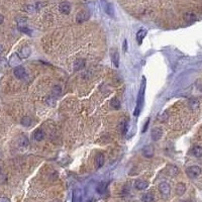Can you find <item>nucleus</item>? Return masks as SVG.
<instances>
[{
	"label": "nucleus",
	"instance_id": "obj_1",
	"mask_svg": "<svg viewBox=\"0 0 202 202\" xmlns=\"http://www.w3.org/2000/svg\"><path fill=\"white\" fill-rule=\"evenodd\" d=\"M145 90H146V78H143V82L142 85H140V89L139 92V96H137V106H135L134 109V116H139V114L142 110V106L143 103V98H145Z\"/></svg>",
	"mask_w": 202,
	"mask_h": 202
},
{
	"label": "nucleus",
	"instance_id": "obj_2",
	"mask_svg": "<svg viewBox=\"0 0 202 202\" xmlns=\"http://www.w3.org/2000/svg\"><path fill=\"white\" fill-rule=\"evenodd\" d=\"M202 173V170L199 166H191L188 167L187 170H186V174L188 175L189 178H192V179H195V178L199 177Z\"/></svg>",
	"mask_w": 202,
	"mask_h": 202
},
{
	"label": "nucleus",
	"instance_id": "obj_3",
	"mask_svg": "<svg viewBox=\"0 0 202 202\" xmlns=\"http://www.w3.org/2000/svg\"><path fill=\"white\" fill-rule=\"evenodd\" d=\"M101 4H102L103 10L107 15H109L111 17H114V8L113 5L110 3V2H107L105 0H101Z\"/></svg>",
	"mask_w": 202,
	"mask_h": 202
},
{
	"label": "nucleus",
	"instance_id": "obj_4",
	"mask_svg": "<svg viewBox=\"0 0 202 202\" xmlns=\"http://www.w3.org/2000/svg\"><path fill=\"white\" fill-rule=\"evenodd\" d=\"M159 191L162 194L163 197H168L170 195V192H171V187L167 182H162L159 184Z\"/></svg>",
	"mask_w": 202,
	"mask_h": 202
},
{
	"label": "nucleus",
	"instance_id": "obj_5",
	"mask_svg": "<svg viewBox=\"0 0 202 202\" xmlns=\"http://www.w3.org/2000/svg\"><path fill=\"white\" fill-rule=\"evenodd\" d=\"M90 18V12L87 10H81L80 12H78L76 16V21L78 23H83L85 21H87Z\"/></svg>",
	"mask_w": 202,
	"mask_h": 202
},
{
	"label": "nucleus",
	"instance_id": "obj_6",
	"mask_svg": "<svg viewBox=\"0 0 202 202\" xmlns=\"http://www.w3.org/2000/svg\"><path fill=\"white\" fill-rule=\"evenodd\" d=\"M20 62H21V58H20L19 54H17V53L12 54L8 59V65L10 67H17V66L20 64Z\"/></svg>",
	"mask_w": 202,
	"mask_h": 202
},
{
	"label": "nucleus",
	"instance_id": "obj_7",
	"mask_svg": "<svg viewBox=\"0 0 202 202\" xmlns=\"http://www.w3.org/2000/svg\"><path fill=\"white\" fill-rule=\"evenodd\" d=\"M13 74H14L15 78L23 79V78H25V76H26V71H25V69L23 67H21V66H17V67H15L14 70H13Z\"/></svg>",
	"mask_w": 202,
	"mask_h": 202
},
{
	"label": "nucleus",
	"instance_id": "obj_8",
	"mask_svg": "<svg viewBox=\"0 0 202 202\" xmlns=\"http://www.w3.org/2000/svg\"><path fill=\"white\" fill-rule=\"evenodd\" d=\"M110 58H111V61H112V64L114 67L118 68L119 67V54H118L117 50L112 49L110 51Z\"/></svg>",
	"mask_w": 202,
	"mask_h": 202
},
{
	"label": "nucleus",
	"instance_id": "obj_9",
	"mask_svg": "<svg viewBox=\"0 0 202 202\" xmlns=\"http://www.w3.org/2000/svg\"><path fill=\"white\" fill-rule=\"evenodd\" d=\"M162 135H163V131H162V128H160V127H155V128L152 129L151 137L153 140L158 142V140L162 137Z\"/></svg>",
	"mask_w": 202,
	"mask_h": 202
},
{
	"label": "nucleus",
	"instance_id": "obj_10",
	"mask_svg": "<svg viewBox=\"0 0 202 202\" xmlns=\"http://www.w3.org/2000/svg\"><path fill=\"white\" fill-rule=\"evenodd\" d=\"M142 154L143 157H146V158H152V157L154 156V154H155V150H154V147L153 146H146V147L143 148V151H142Z\"/></svg>",
	"mask_w": 202,
	"mask_h": 202
},
{
	"label": "nucleus",
	"instance_id": "obj_11",
	"mask_svg": "<svg viewBox=\"0 0 202 202\" xmlns=\"http://www.w3.org/2000/svg\"><path fill=\"white\" fill-rule=\"evenodd\" d=\"M59 9L63 14L67 15L71 12V4L69 3V2H66V1L62 2V3H60V5H59Z\"/></svg>",
	"mask_w": 202,
	"mask_h": 202
},
{
	"label": "nucleus",
	"instance_id": "obj_12",
	"mask_svg": "<svg viewBox=\"0 0 202 202\" xmlns=\"http://www.w3.org/2000/svg\"><path fill=\"white\" fill-rule=\"evenodd\" d=\"M104 162H105V158L104 156H103V154H97L96 157H95V166H96L97 169L101 168V167L104 165Z\"/></svg>",
	"mask_w": 202,
	"mask_h": 202
},
{
	"label": "nucleus",
	"instance_id": "obj_13",
	"mask_svg": "<svg viewBox=\"0 0 202 202\" xmlns=\"http://www.w3.org/2000/svg\"><path fill=\"white\" fill-rule=\"evenodd\" d=\"M134 187L137 190H145L149 187V183L147 181H143V180H137L134 183Z\"/></svg>",
	"mask_w": 202,
	"mask_h": 202
},
{
	"label": "nucleus",
	"instance_id": "obj_14",
	"mask_svg": "<svg viewBox=\"0 0 202 202\" xmlns=\"http://www.w3.org/2000/svg\"><path fill=\"white\" fill-rule=\"evenodd\" d=\"M175 191H176V194L178 196H182L186 191V185L184 183H179V184H177Z\"/></svg>",
	"mask_w": 202,
	"mask_h": 202
},
{
	"label": "nucleus",
	"instance_id": "obj_15",
	"mask_svg": "<svg viewBox=\"0 0 202 202\" xmlns=\"http://www.w3.org/2000/svg\"><path fill=\"white\" fill-rule=\"evenodd\" d=\"M85 67V60L83 59H77L74 63V70L79 71Z\"/></svg>",
	"mask_w": 202,
	"mask_h": 202
},
{
	"label": "nucleus",
	"instance_id": "obj_16",
	"mask_svg": "<svg viewBox=\"0 0 202 202\" xmlns=\"http://www.w3.org/2000/svg\"><path fill=\"white\" fill-rule=\"evenodd\" d=\"M72 202H82V192L81 190L76 189L73 192V198H72Z\"/></svg>",
	"mask_w": 202,
	"mask_h": 202
},
{
	"label": "nucleus",
	"instance_id": "obj_17",
	"mask_svg": "<svg viewBox=\"0 0 202 202\" xmlns=\"http://www.w3.org/2000/svg\"><path fill=\"white\" fill-rule=\"evenodd\" d=\"M146 36H147V30H140L137 31V44L140 45L143 41V39L146 38Z\"/></svg>",
	"mask_w": 202,
	"mask_h": 202
},
{
	"label": "nucleus",
	"instance_id": "obj_18",
	"mask_svg": "<svg viewBox=\"0 0 202 202\" xmlns=\"http://www.w3.org/2000/svg\"><path fill=\"white\" fill-rule=\"evenodd\" d=\"M30 53H31V51H30V48L25 47V48H22V49H21L20 53H19V56H20L21 59H26V58L30 57Z\"/></svg>",
	"mask_w": 202,
	"mask_h": 202
},
{
	"label": "nucleus",
	"instance_id": "obj_19",
	"mask_svg": "<svg viewBox=\"0 0 202 202\" xmlns=\"http://www.w3.org/2000/svg\"><path fill=\"white\" fill-rule=\"evenodd\" d=\"M184 19L187 21V22H193V21L197 19V16H196V14L193 12H186L184 14Z\"/></svg>",
	"mask_w": 202,
	"mask_h": 202
},
{
	"label": "nucleus",
	"instance_id": "obj_20",
	"mask_svg": "<svg viewBox=\"0 0 202 202\" xmlns=\"http://www.w3.org/2000/svg\"><path fill=\"white\" fill-rule=\"evenodd\" d=\"M33 139L38 142H41L45 139V132L42 131V129H36L33 134Z\"/></svg>",
	"mask_w": 202,
	"mask_h": 202
},
{
	"label": "nucleus",
	"instance_id": "obj_21",
	"mask_svg": "<svg viewBox=\"0 0 202 202\" xmlns=\"http://www.w3.org/2000/svg\"><path fill=\"white\" fill-rule=\"evenodd\" d=\"M188 104H189V107L191 109H197L199 107V105H200V103H199V101L197 99H195V98H191L189 100V102H188Z\"/></svg>",
	"mask_w": 202,
	"mask_h": 202
},
{
	"label": "nucleus",
	"instance_id": "obj_22",
	"mask_svg": "<svg viewBox=\"0 0 202 202\" xmlns=\"http://www.w3.org/2000/svg\"><path fill=\"white\" fill-rule=\"evenodd\" d=\"M167 172H168V174L170 176L174 177V176H176V175H178L179 170H178L176 166H169L168 168H167Z\"/></svg>",
	"mask_w": 202,
	"mask_h": 202
},
{
	"label": "nucleus",
	"instance_id": "obj_23",
	"mask_svg": "<svg viewBox=\"0 0 202 202\" xmlns=\"http://www.w3.org/2000/svg\"><path fill=\"white\" fill-rule=\"evenodd\" d=\"M106 188H107V184H106L105 182H100L99 184L97 185L96 190L99 194H103V193H105Z\"/></svg>",
	"mask_w": 202,
	"mask_h": 202
},
{
	"label": "nucleus",
	"instance_id": "obj_24",
	"mask_svg": "<svg viewBox=\"0 0 202 202\" xmlns=\"http://www.w3.org/2000/svg\"><path fill=\"white\" fill-rule=\"evenodd\" d=\"M191 153H192V155L194 157H196V158H200V157H202V148L201 147H194L192 149V151H191Z\"/></svg>",
	"mask_w": 202,
	"mask_h": 202
},
{
	"label": "nucleus",
	"instance_id": "obj_25",
	"mask_svg": "<svg viewBox=\"0 0 202 202\" xmlns=\"http://www.w3.org/2000/svg\"><path fill=\"white\" fill-rule=\"evenodd\" d=\"M143 202H155V197L152 193H146L143 195Z\"/></svg>",
	"mask_w": 202,
	"mask_h": 202
},
{
	"label": "nucleus",
	"instance_id": "obj_26",
	"mask_svg": "<svg viewBox=\"0 0 202 202\" xmlns=\"http://www.w3.org/2000/svg\"><path fill=\"white\" fill-rule=\"evenodd\" d=\"M110 106L114 109H119L120 108V101L117 98H112L110 101Z\"/></svg>",
	"mask_w": 202,
	"mask_h": 202
},
{
	"label": "nucleus",
	"instance_id": "obj_27",
	"mask_svg": "<svg viewBox=\"0 0 202 202\" xmlns=\"http://www.w3.org/2000/svg\"><path fill=\"white\" fill-rule=\"evenodd\" d=\"M7 66H8V61L5 58H0V73L3 72L7 68Z\"/></svg>",
	"mask_w": 202,
	"mask_h": 202
},
{
	"label": "nucleus",
	"instance_id": "obj_28",
	"mask_svg": "<svg viewBox=\"0 0 202 202\" xmlns=\"http://www.w3.org/2000/svg\"><path fill=\"white\" fill-rule=\"evenodd\" d=\"M127 128H128V124H127L126 121H123L120 123V126H119V131L122 134H126V131H127Z\"/></svg>",
	"mask_w": 202,
	"mask_h": 202
},
{
	"label": "nucleus",
	"instance_id": "obj_29",
	"mask_svg": "<svg viewBox=\"0 0 202 202\" xmlns=\"http://www.w3.org/2000/svg\"><path fill=\"white\" fill-rule=\"evenodd\" d=\"M31 118L28 117V116H25L22 119H21V124H22L23 126H30L31 124Z\"/></svg>",
	"mask_w": 202,
	"mask_h": 202
},
{
	"label": "nucleus",
	"instance_id": "obj_30",
	"mask_svg": "<svg viewBox=\"0 0 202 202\" xmlns=\"http://www.w3.org/2000/svg\"><path fill=\"white\" fill-rule=\"evenodd\" d=\"M18 23V27H22V26H26V18L25 17H19L16 19Z\"/></svg>",
	"mask_w": 202,
	"mask_h": 202
},
{
	"label": "nucleus",
	"instance_id": "obj_31",
	"mask_svg": "<svg viewBox=\"0 0 202 202\" xmlns=\"http://www.w3.org/2000/svg\"><path fill=\"white\" fill-rule=\"evenodd\" d=\"M18 30H19L21 33H26V34H28V36H31V30H30V28L27 27V26H22V27H18Z\"/></svg>",
	"mask_w": 202,
	"mask_h": 202
},
{
	"label": "nucleus",
	"instance_id": "obj_32",
	"mask_svg": "<svg viewBox=\"0 0 202 202\" xmlns=\"http://www.w3.org/2000/svg\"><path fill=\"white\" fill-rule=\"evenodd\" d=\"M61 91H62V89H61L59 85H56V86H54V88H53V94L56 95V96H59L61 94Z\"/></svg>",
	"mask_w": 202,
	"mask_h": 202
},
{
	"label": "nucleus",
	"instance_id": "obj_33",
	"mask_svg": "<svg viewBox=\"0 0 202 202\" xmlns=\"http://www.w3.org/2000/svg\"><path fill=\"white\" fill-rule=\"evenodd\" d=\"M19 143H20V146H22V147H26V146H28V140L25 137L22 135V137H20Z\"/></svg>",
	"mask_w": 202,
	"mask_h": 202
},
{
	"label": "nucleus",
	"instance_id": "obj_34",
	"mask_svg": "<svg viewBox=\"0 0 202 202\" xmlns=\"http://www.w3.org/2000/svg\"><path fill=\"white\" fill-rule=\"evenodd\" d=\"M34 8H36V7L33 6V5H27V6H25V11H27V12L31 13V12H33V11H34Z\"/></svg>",
	"mask_w": 202,
	"mask_h": 202
},
{
	"label": "nucleus",
	"instance_id": "obj_35",
	"mask_svg": "<svg viewBox=\"0 0 202 202\" xmlns=\"http://www.w3.org/2000/svg\"><path fill=\"white\" fill-rule=\"evenodd\" d=\"M149 121H150V119L148 118V120L146 121L145 126H143V134H145V132L147 131V128H148V126H149Z\"/></svg>",
	"mask_w": 202,
	"mask_h": 202
},
{
	"label": "nucleus",
	"instance_id": "obj_36",
	"mask_svg": "<svg viewBox=\"0 0 202 202\" xmlns=\"http://www.w3.org/2000/svg\"><path fill=\"white\" fill-rule=\"evenodd\" d=\"M122 49H123L124 52H126V51H127V42L126 41L123 42V46H122Z\"/></svg>",
	"mask_w": 202,
	"mask_h": 202
},
{
	"label": "nucleus",
	"instance_id": "obj_37",
	"mask_svg": "<svg viewBox=\"0 0 202 202\" xmlns=\"http://www.w3.org/2000/svg\"><path fill=\"white\" fill-rule=\"evenodd\" d=\"M0 202H10V201H9V199L3 197V198H0Z\"/></svg>",
	"mask_w": 202,
	"mask_h": 202
},
{
	"label": "nucleus",
	"instance_id": "obj_38",
	"mask_svg": "<svg viewBox=\"0 0 202 202\" xmlns=\"http://www.w3.org/2000/svg\"><path fill=\"white\" fill-rule=\"evenodd\" d=\"M4 21V16L2 14H0V25Z\"/></svg>",
	"mask_w": 202,
	"mask_h": 202
},
{
	"label": "nucleus",
	"instance_id": "obj_39",
	"mask_svg": "<svg viewBox=\"0 0 202 202\" xmlns=\"http://www.w3.org/2000/svg\"><path fill=\"white\" fill-rule=\"evenodd\" d=\"M2 52H3V47H2V46H0V55L2 54Z\"/></svg>",
	"mask_w": 202,
	"mask_h": 202
},
{
	"label": "nucleus",
	"instance_id": "obj_40",
	"mask_svg": "<svg viewBox=\"0 0 202 202\" xmlns=\"http://www.w3.org/2000/svg\"><path fill=\"white\" fill-rule=\"evenodd\" d=\"M180 202H188V201H180Z\"/></svg>",
	"mask_w": 202,
	"mask_h": 202
},
{
	"label": "nucleus",
	"instance_id": "obj_41",
	"mask_svg": "<svg viewBox=\"0 0 202 202\" xmlns=\"http://www.w3.org/2000/svg\"><path fill=\"white\" fill-rule=\"evenodd\" d=\"M0 172H1V168H0Z\"/></svg>",
	"mask_w": 202,
	"mask_h": 202
}]
</instances>
